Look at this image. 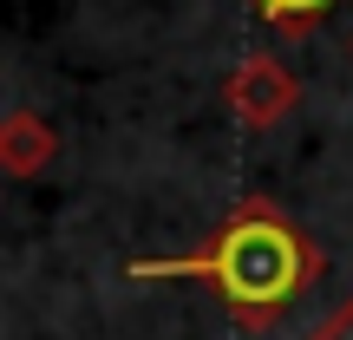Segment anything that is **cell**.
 Instances as JSON below:
<instances>
[{
	"label": "cell",
	"instance_id": "5",
	"mask_svg": "<svg viewBox=\"0 0 353 340\" xmlns=\"http://www.w3.org/2000/svg\"><path fill=\"white\" fill-rule=\"evenodd\" d=\"M314 340H353V294H347V301H341V308H334V314L314 328Z\"/></svg>",
	"mask_w": 353,
	"mask_h": 340
},
{
	"label": "cell",
	"instance_id": "6",
	"mask_svg": "<svg viewBox=\"0 0 353 340\" xmlns=\"http://www.w3.org/2000/svg\"><path fill=\"white\" fill-rule=\"evenodd\" d=\"M347 52H353V39H347Z\"/></svg>",
	"mask_w": 353,
	"mask_h": 340
},
{
	"label": "cell",
	"instance_id": "1",
	"mask_svg": "<svg viewBox=\"0 0 353 340\" xmlns=\"http://www.w3.org/2000/svg\"><path fill=\"white\" fill-rule=\"evenodd\" d=\"M321 268H327L321 242L307 236L281 203L242 197L190 255L131 262V275L138 281H210V288L229 301V314L262 334L307 294V281H321Z\"/></svg>",
	"mask_w": 353,
	"mask_h": 340
},
{
	"label": "cell",
	"instance_id": "2",
	"mask_svg": "<svg viewBox=\"0 0 353 340\" xmlns=\"http://www.w3.org/2000/svg\"><path fill=\"white\" fill-rule=\"evenodd\" d=\"M223 105H229V118H236V125L268 131V125H281V118L301 105V79H294L281 59L255 52V59H242L236 72L223 79Z\"/></svg>",
	"mask_w": 353,
	"mask_h": 340
},
{
	"label": "cell",
	"instance_id": "3",
	"mask_svg": "<svg viewBox=\"0 0 353 340\" xmlns=\"http://www.w3.org/2000/svg\"><path fill=\"white\" fill-rule=\"evenodd\" d=\"M59 157V131H52V118L39 112H7V125H0V170L7 177H39Z\"/></svg>",
	"mask_w": 353,
	"mask_h": 340
},
{
	"label": "cell",
	"instance_id": "4",
	"mask_svg": "<svg viewBox=\"0 0 353 340\" xmlns=\"http://www.w3.org/2000/svg\"><path fill=\"white\" fill-rule=\"evenodd\" d=\"M255 13H262L268 26H275L281 39H301V33H314L321 20H327L334 7H341V0H249Z\"/></svg>",
	"mask_w": 353,
	"mask_h": 340
}]
</instances>
